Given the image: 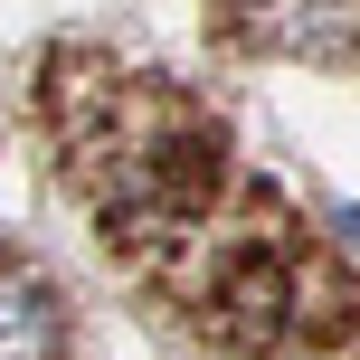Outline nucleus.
Returning <instances> with one entry per match:
<instances>
[{
  "label": "nucleus",
  "instance_id": "f257e3e1",
  "mask_svg": "<svg viewBox=\"0 0 360 360\" xmlns=\"http://www.w3.org/2000/svg\"><path fill=\"white\" fill-rule=\"evenodd\" d=\"M67 351V304L48 275L0 266V360H57Z\"/></svg>",
  "mask_w": 360,
  "mask_h": 360
},
{
  "label": "nucleus",
  "instance_id": "f03ea898",
  "mask_svg": "<svg viewBox=\"0 0 360 360\" xmlns=\"http://www.w3.org/2000/svg\"><path fill=\"white\" fill-rule=\"evenodd\" d=\"M332 228H342V237H360V209H342V218H332Z\"/></svg>",
  "mask_w": 360,
  "mask_h": 360
}]
</instances>
